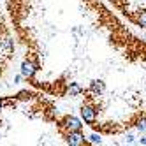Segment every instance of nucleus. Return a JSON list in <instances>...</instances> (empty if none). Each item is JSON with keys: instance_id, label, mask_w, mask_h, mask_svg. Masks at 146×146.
Here are the masks:
<instances>
[{"instance_id": "nucleus-4", "label": "nucleus", "mask_w": 146, "mask_h": 146, "mask_svg": "<svg viewBox=\"0 0 146 146\" xmlns=\"http://www.w3.org/2000/svg\"><path fill=\"white\" fill-rule=\"evenodd\" d=\"M35 70H37V65L34 64V62H28V60H25L23 64H21V76H23V78H27V79L34 78Z\"/></svg>"}, {"instance_id": "nucleus-2", "label": "nucleus", "mask_w": 146, "mask_h": 146, "mask_svg": "<svg viewBox=\"0 0 146 146\" xmlns=\"http://www.w3.org/2000/svg\"><path fill=\"white\" fill-rule=\"evenodd\" d=\"M60 127L65 129L67 132H70V130H81V129H83V123H81V120L76 118V116H65L64 120H62Z\"/></svg>"}, {"instance_id": "nucleus-6", "label": "nucleus", "mask_w": 146, "mask_h": 146, "mask_svg": "<svg viewBox=\"0 0 146 146\" xmlns=\"http://www.w3.org/2000/svg\"><path fill=\"white\" fill-rule=\"evenodd\" d=\"M135 130L141 132V134H146V116H143L141 120H137V123H135Z\"/></svg>"}, {"instance_id": "nucleus-10", "label": "nucleus", "mask_w": 146, "mask_h": 146, "mask_svg": "<svg viewBox=\"0 0 146 146\" xmlns=\"http://www.w3.org/2000/svg\"><path fill=\"white\" fill-rule=\"evenodd\" d=\"M139 143H141V144H144V146H146V135H144V137H141V139H139Z\"/></svg>"}, {"instance_id": "nucleus-7", "label": "nucleus", "mask_w": 146, "mask_h": 146, "mask_svg": "<svg viewBox=\"0 0 146 146\" xmlns=\"http://www.w3.org/2000/svg\"><path fill=\"white\" fill-rule=\"evenodd\" d=\"M81 92H83V90H81V86H79V85H76V83H72V85L69 86V93H70V95H79Z\"/></svg>"}, {"instance_id": "nucleus-5", "label": "nucleus", "mask_w": 146, "mask_h": 146, "mask_svg": "<svg viewBox=\"0 0 146 146\" xmlns=\"http://www.w3.org/2000/svg\"><path fill=\"white\" fill-rule=\"evenodd\" d=\"M104 90H106V85H104L102 79H93L90 83V92L93 95H100V93H104Z\"/></svg>"}, {"instance_id": "nucleus-9", "label": "nucleus", "mask_w": 146, "mask_h": 146, "mask_svg": "<svg viewBox=\"0 0 146 146\" xmlns=\"http://www.w3.org/2000/svg\"><path fill=\"white\" fill-rule=\"evenodd\" d=\"M137 23H139L143 28H146V13H141V14L137 16Z\"/></svg>"}, {"instance_id": "nucleus-11", "label": "nucleus", "mask_w": 146, "mask_h": 146, "mask_svg": "<svg viewBox=\"0 0 146 146\" xmlns=\"http://www.w3.org/2000/svg\"><path fill=\"white\" fill-rule=\"evenodd\" d=\"M2 106H4V100H0V109H2Z\"/></svg>"}, {"instance_id": "nucleus-3", "label": "nucleus", "mask_w": 146, "mask_h": 146, "mask_svg": "<svg viewBox=\"0 0 146 146\" xmlns=\"http://www.w3.org/2000/svg\"><path fill=\"white\" fill-rule=\"evenodd\" d=\"M65 141L72 146H81V144H85L86 139H85V135L81 134V130H70L65 134Z\"/></svg>"}, {"instance_id": "nucleus-1", "label": "nucleus", "mask_w": 146, "mask_h": 146, "mask_svg": "<svg viewBox=\"0 0 146 146\" xmlns=\"http://www.w3.org/2000/svg\"><path fill=\"white\" fill-rule=\"evenodd\" d=\"M81 118L85 120L88 125H93L97 121V109L92 104H83L81 106Z\"/></svg>"}, {"instance_id": "nucleus-8", "label": "nucleus", "mask_w": 146, "mask_h": 146, "mask_svg": "<svg viewBox=\"0 0 146 146\" xmlns=\"http://www.w3.org/2000/svg\"><path fill=\"white\" fill-rule=\"evenodd\" d=\"M88 139H90V143H92V144H100V143H102V137H100L99 134H92Z\"/></svg>"}]
</instances>
